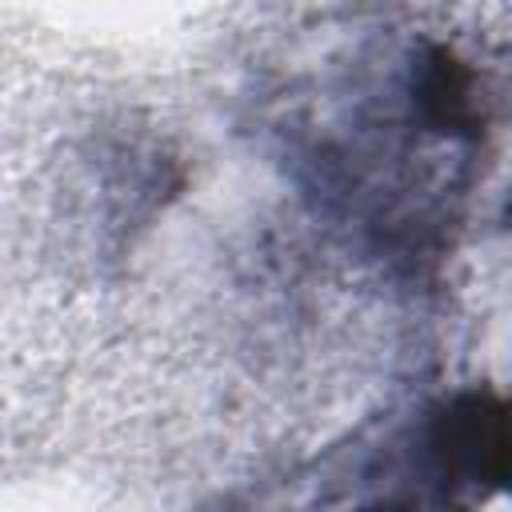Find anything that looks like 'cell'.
Returning <instances> with one entry per match:
<instances>
[{"instance_id":"1","label":"cell","mask_w":512,"mask_h":512,"mask_svg":"<svg viewBox=\"0 0 512 512\" xmlns=\"http://www.w3.org/2000/svg\"><path fill=\"white\" fill-rule=\"evenodd\" d=\"M428 448L448 480L504 488L512 496V400L468 392L440 408Z\"/></svg>"}]
</instances>
